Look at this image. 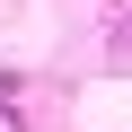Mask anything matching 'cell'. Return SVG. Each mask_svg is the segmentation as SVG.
<instances>
[{"mask_svg":"<svg viewBox=\"0 0 132 132\" xmlns=\"http://www.w3.org/2000/svg\"><path fill=\"white\" fill-rule=\"evenodd\" d=\"M0 132H18V114H9V88H0Z\"/></svg>","mask_w":132,"mask_h":132,"instance_id":"1","label":"cell"}]
</instances>
